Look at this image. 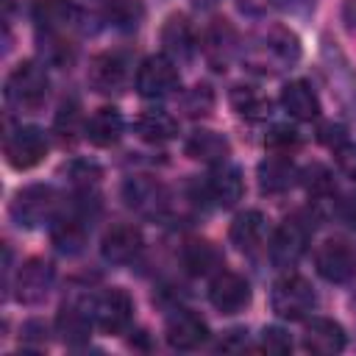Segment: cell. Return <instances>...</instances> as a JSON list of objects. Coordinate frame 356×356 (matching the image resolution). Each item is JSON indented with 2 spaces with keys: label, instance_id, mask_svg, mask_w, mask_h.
Instances as JSON below:
<instances>
[{
  "label": "cell",
  "instance_id": "1",
  "mask_svg": "<svg viewBox=\"0 0 356 356\" xmlns=\"http://www.w3.org/2000/svg\"><path fill=\"white\" fill-rule=\"evenodd\" d=\"M300 58V39L295 31L284 28V25H273L267 28L245 53V61L250 70L259 72H281L295 67Z\"/></svg>",
  "mask_w": 356,
  "mask_h": 356
},
{
  "label": "cell",
  "instance_id": "2",
  "mask_svg": "<svg viewBox=\"0 0 356 356\" xmlns=\"http://www.w3.org/2000/svg\"><path fill=\"white\" fill-rule=\"evenodd\" d=\"M47 89H50V78H47L44 64H39V61H22L6 78V103L14 111L31 114V111H39L44 106Z\"/></svg>",
  "mask_w": 356,
  "mask_h": 356
},
{
  "label": "cell",
  "instance_id": "3",
  "mask_svg": "<svg viewBox=\"0 0 356 356\" xmlns=\"http://www.w3.org/2000/svg\"><path fill=\"white\" fill-rule=\"evenodd\" d=\"M61 209V197L50 184H31L14 195L8 214L19 228H39L44 222H53Z\"/></svg>",
  "mask_w": 356,
  "mask_h": 356
},
{
  "label": "cell",
  "instance_id": "4",
  "mask_svg": "<svg viewBox=\"0 0 356 356\" xmlns=\"http://www.w3.org/2000/svg\"><path fill=\"white\" fill-rule=\"evenodd\" d=\"M320 61H323V72L331 86V95L350 117H356V70H353V64L339 50V44L331 39H323Z\"/></svg>",
  "mask_w": 356,
  "mask_h": 356
},
{
  "label": "cell",
  "instance_id": "5",
  "mask_svg": "<svg viewBox=\"0 0 356 356\" xmlns=\"http://www.w3.org/2000/svg\"><path fill=\"white\" fill-rule=\"evenodd\" d=\"M270 306L281 320H303L306 314L314 312L317 295H314V286L306 278L286 275V278L275 281L273 295H270Z\"/></svg>",
  "mask_w": 356,
  "mask_h": 356
},
{
  "label": "cell",
  "instance_id": "6",
  "mask_svg": "<svg viewBox=\"0 0 356 356\" xmlns=\"http://www.w3.org/2000/svg\"><path fill=\"white\" fill-rule=\"evenodd\" d=\"M181 86V75H178V64L172 58L161 56H147L139 70H136V92L142 97L150 100H164L170 97L175 89Z\"/></svg>",
  "mask_w": 356,
  "mask_h": 356
},
{
  "label": "cell",
  "instance_id": "7",
  "mask_svg": "<svg viewBox=\"0 0 356 356\" xmlns=\"http://www.w3.org/2000/svg\"><path fill=\"white\" fill-rule=\"evenodd\" d=\"M47 147H50L47 145V136L36 125H19V128L8 131L6 134V142H3L6 161L14 170H31V167H36L47 156Z\"/></svg>",
  "mask_w": 356,
  "mask_h": 356
},
{
  "label": "cell",
  "instance_id": "8",
  "mask_svg": "<svg viewBox=\"0 0 356 356\" xmlns=\"http://www.w3.org/2000/svg\"><path fill=\"white\" fill-rule=\"evenodd\" d=\"M306 248H309V225L298 217H289L275 228L270 239V259L278 270H289L300 261Z\"/></svg>",
  "mask_w": 356,
  "mask_h": 356
},
{
  "label": "cell",
  "instance_id": "9",
  "mask_svg": "<svg viewBox=\"0 0 356 356\" xmlns=\"http://www.w3.org/2000/svg\"><path fill=\"white\" fill-rule=\"evenodd\" d=\"M131 78V61L125 53L120 50H108V53H100L92 58L89 64V72H86V81L95 92L100 95H117L125 89Z\"/></svg>",
  "mask_w": 356,
  "mask_h": 356
},
{
  "label": "cell",
  "instance_id": "10",
  "mask_svg": "<svg viewBox=\"0 0 356 356\" xmlns=\"http://www.w3.org/2000/svg\"><path fill=\"white\" fill-rule=\"evenodd\" d=\"M92 323H95V298H78V295L67 298L56 317V328L67 345H83L89 339Z\"/></svg>",
  "mask_w": 356,
  "mask_h": 356
},
{
  "label": "cell",
  "instance_id": "11",
  "mask_svg": "<svg viewBox=\"0 0 356 356\" xmlns=\"http://www.w3.org/2000/svg\"><path fill=\"white\" fill-rule=\"evenodd\" d=\"M122 200L128 209H134L142 217H164L170 209L167 189L153 178H128L122 184Z\"/></svg>",
  "mask_w": 356,
  "mask_h": 356
},
{
  "label": "cell",
  "instance_id": "12",
  "mask_svg": "<svg viewBox=\"0 0 356 356\" xmlns=\"http://www.w3.org/2000/svg\"><path fill=\"white\" fill-rule=\"evenodd\" d=\"M53 281H56V270L50 261L44 259H28L17 278H14V295L19 303H28V306H36L42 303L50 289H53Z\"/></svg>",
  "mask_w": 356,
  "mask_h": 356
},
{
  "label": "cell",
  "instance_id": "13",
  "mask_svg": "<svg viewBox=\"0 0 356 356\" xmlns=\"http://www.w3.org/2000/svg\"><path fill=\"white\" fill-rule=\"evenodd\" d=\"M39 36H67L81 25V3L75 0H39L33 8Z\"/></svg>",
  "mask_w": 356,
  "mask_h": 356
},
{
  "label": "cell",
  "instance_id": "14",
  "mask_svg": "<svg viewBox=\"0 0 356 356\" xmlns=\"http://www.w3.org/2000/svg\"><path fill=\"white\" fill-rule=\"evenodd\" d=\"M209 300L217 312L236 314L250 303V284L239 273L220 270V273H214V278L209 284Z\"/></svg>",
  "mask_w": 356,
  "mask_h": 356
},
{
  "label": "cell",
  "instance_id": "15",
  "mask_svg": "<svg viewBox=\"0 0 356 356\" xmlns=\"http://www.w3.org/2000/svg\"><path fill=\"white\" fill-rule=\"evenodd\" d=\"M314 264L328 284H348L356 275V253L348 242H339V239L323 242L317 248Z\"/></svg>",
  "mask_w": 356,
  "mask_h": 356
},
{
  "label": "cell",
  "instance_id": "16",
  "mask_svg": "<svg viewBox=\"0 0 356 356\" xmlns=\"http://www.w3.org/2000/svg\"><path fill=\"white\" fill-rule=\"evenodd\" d=\"M203 195L220 206V209H231L236 206V200H242L245 195V178H242V170L222 161V164H214V170L209 172L206 184H203Z\"/></svg>",
  "mask_w": 356,
  "mask_h": 356
},
{
  "label": "cell",
  "instance_id": "17",
  "mask_svg": "<svg viewBox=\"0 0 356 356\" xmlns=\"http://www.w3.org/2000/svg\"><path fill=\"white\" fill-rule=\"evenodd\" d=\"M134 317V300L125 289H106L95 298V323L106 334H122L131 325Z\"/></svg>",
  "mask_w": 356,
  "mask_h": 356
},
{
  "label": "cell",
  "instance_id": "18",
  "mask_svg": "<svg viewBox=\"0 0 356 356\" xmlns=\"http://www.w3.org/2000/svg\"><path fill=\"white\" fill-rule=\"evenodd\" d=\"M164 334H167V342L175 350H195L209 339V325L200 314H195L189 309H175L167 317Z\"/></svg>",
  "mask_w": 356,
  "mask_h": 356
},
{
  "label": "cell",
  "instance_id": "19",
  "mask_svg": "<svg viewBox=\"0 0 356 356\" xmlns=\"http://www.w3.org/2000/svg\"><path fill=\"white\" fill-rule=\"evenodd\" d=\"M161 44H164V56L172 58L175 64L192 61L195 50L200 47L197 39H195V31H192V25L184 14L167 17V22L161 25Z\"/></svg>",
  "mask_w": 356,
  "mask_h": 356
},
{
  "label": "cell",
  "instance_id": "20",
  "mask_svg": "<svg viewBox=\"0 0 356 356\" xmlns=\"http://www.w3.org/2000/svg\"><path fill=\"white\" fill-rule=\"evenodd\" d=\"M139 250H142V231L131 222H120L108 228L100 242V256L108 264H128L139 256Z\"/></svg>",
  "mask_w": 356,
  "mask_h": 356
},
{
  "label": "cell",
  "instance_id": "21",
  "mask_svg": "<svg viewBox=\"0 0 356 356\" xmlns=\"http://www.w3.org/2000/svg\"><path fill=\"white\" fill-rule=\"evenodd\" d=\"M256 175H259V189L264 195H284L295 186V181L300 178V170L295 167L289 153H275L259 164Z\"/></svg>",
  "mask_w": 356,
  "mask_h": 356
},
{
  "label": "cell",
  "instance_id": "22",
  "mask_svg": "<svg viewBox=\"0 0 356 356\" xmlns=\"http://www.w3.org/2000/svg\"><path fill=\"white\" fill-rule=\"evenodd\" d=\"M303 348L320 356L339 353L345 348V328L331 317H312L303 328Z\"/></svg>",
  "mask_w": 356,
  "mask_h": 356
},
{
  "label": "cell",
  "instance_id": "23",
  "mask_svg": "<svg viewBox=\"0 0 356 356\" xmlns=\"http://www.w3.org/2000/svg\"><path fill=\"white\" fill-rule=\"evenodd\" d=\"M264 236H267V217L261 211H256V209H248V211L236 214L234 222H231V228H228L231 245H236L242 253L259 250L261 242H264Z\"/></svg>",
  "mask_w": 356,
  "mask_h": 356
},
{
  "label": "cell",
  "instance_id": "24",
  "mask_svg": "<svg viewBox=\"0 0 356 356\" xmlns=\"http://www.w3.org/2000/svg\"><path fill=\"white\" fill-rule=\"evenodd\" d=\"M186 156L195 159V161H203V164H222L228 161V153H231V145L222 134L217 131H209V128H200V131H192L186 145H184Z\"/></svg>",
  "mask_w": 356,
  "mask_h": 356
},
{
  "label": "cell",
  "instance_id": "25",
  "mask_svg": "<svg viewBox=\"0 0 356 356\" xmlns=\"http://www.w3.org/2000/svg\"><path fill=\"white\" fill-rule=\"evenodd\" d=\"M200 47H203V56L214 64V70H222L236 53V33L225 19H214V25H209L203 33Z\"/></svg>",
  "mask_w": 356,
  "mask_h": 356
},
{
  "label": "cell",
  "instance_id": "26",
  "mask_svg": "<svg viewBox=\"0 0 356 356\" xmlns=\"http://www.w3.org/2000/svg\"><path fill=\"white\" fill-rule=\"evenodd\" d=\"M281 106L292 120L300 122H312L320 114V100L314 95V89L306 81H289L281 89Z\"/></svg>",
  "mask_w": 356,
  "mask_h": 356
},
{
  "label": "cell",
  "instance_id": "27",
  "mask_svg": "<svg viewBox=\"0 0 356 356\" xmlns=\"http://www.w3.org/2000/svg\"><path fill=\"white\" fill-rule=\"evenodd\" d=\"M122 131H125V122H122V114H120L114 106L97 108V111L86 120V125H83L86 139H89L92 145H97V147H111V145H117L120 136H122Z\"/></svg>",
  "mask_w": 356,
  "mask_h": 356
},
{
  "label": "cell",
  "instance_id": "28",
  "mask_svg": "<svg viewBox=\"0 0 356 356\" xmlns=\"http://www.w3.org/2000/svg\"><path fill=\"white\" fill-rule=\"evenodd\" d=\"M145 19L142 0H100V22L120 31L134 33Z\"/></svg>",
  "mask_w": 356,
  "mask_h": 356
},
{
  "label": "cell",
  "instance_id": "29",
  "mask_svg": "<svg viewBox=\"0 0 356 356\" xmlns=\"http://www.w3.org/2000/svg\"><path fill=\"white\" fill-rule=\"evenodd\" d=\"M181 261L192 275H211L222 270V253L206 239H189L181 250Z\"/></svg>",
  "mask_w": 356,
  "mask_h": 356
},
{
  "label": "cell",
  "instance_id": "30",
  "mask_svg": "<svg viewBox=\"0 0 356 356\" xmlns=\"http://www.w3.org/2000/svg\"><path fill=\"white\" fill-rule=\"evenodd\" d=\"M134 131L139 139H145L150 145H161L178 134V122L167 111H142L134 122Z\"/></svg>",
  "mask_w": 356,
  "mask_h": 356
},
{
  "label": "cell",
  "instance_id": "31",
  "mask_svg": "<svg viewBox=\"0 0 356 356\" xmlns=\"http://www.w3.org/2000/svg\"><path fill=\"white\" fill-rule=\"evenodd\" d=\"M231 106L236 108V114L239 117H245V120H267L270 117V108H273V103H270V97H264L259 89H253V86H234L231 89Z\"/></svg>",
  "mask_w": 356,
  "mask_h": 356
},
{
  "label": "cell",
  "instance_id": "32",
  "mask_svg": "<svg viewBox=\"0 0 356 356\" xmlns=\"http://www.w3.org/2000/svg\"><path fill=\"white\" fill-rule=\"evenodd\" d=\"M64 175L70 178V184L75 186V192H95L97 181H100V167L89 159H72L67 167H64Z\"/></svg>",
  "mask_w": 356,
  "mask_h": 356
},
{
  "label": "cell",
  "instance_id": "33",
  "mask_svg": "<svg viewBox=\"0 0 356 356\" xmlns=\"http://www.w3.org/2000/svg\"><path fill=\"white\" fill-rule=\"evenodd\" d=\"M300 178H303L306 192H309L317 203H323V200H334V178H331V172H328L323 164H312V167H306V170L300 172Z\"/></svg>",
  "mask_w": 356,
  "mask_h": 356
},
{
  "label": "cell",
  "instance_id": "34",
  "mask_svg": "<svg viewBox=\"0 0 356 356\" xmlns=\"http://www.w3.org/2000/svg\"><path fill=\"white\" fill-rule=\"evenodd\" d=\"M78 122H81V103H78L75 97H70V100L61 103L53 128H56V134L67 142V139H72V134H78Z\"/></svg>",
  "mask_w": 356,
  "mask_h": 356
},
{
  "label": "cell",
  "instance_id": "35",
  "mask_svg": "<svg viewBox=\"0 0 356 356\" xmlns=\"http://www.w3.org/2000/svg\"><path fill=\"white\" fill-rule=\"evenodd\" d=\"M211 108H214V92H211V86L197 83V86H192L184 95V111L189 117H206Z\"/></svg>",
  "mask_w": 356,
  "mask_h": 356
},
{
  "label": "cell",
  "instance_id": "36",
  "mask_svg": "<svg viewBox=\"0 0 356 356\" xmlns=\"http://www.w3.org/2000/svg\"><path fill=\"white\" fill-rule=\"evenodd\" d=\"M264 145L270 150H275V153H289V150H295L300 145V134L295 128H289V125H275L264 136Z\"/></svg>",
  "mask_w": 356,
  "mask_h": 356
},
{
  "label": "cell",
  "instance_id": "37",
  "mask_svg": "<svg viewBox=\"0 0 356 356\" xmlns=\"http://www.w3.org/2000/svg\"><path fill=\"white\" fill-rule=\"evenodd\" d=\"M259 348L267 350V353L281 356V353H289V350H292V337H289L284 328H278V325H267V328L261 331Z\"/></svg>",
  "mask_w": 356,
  "mask_h": 356
},
{
  "label": "cell",
  "instance_id": "38",
  "mask_svg": "<svg viewBox=\"0 0 356 356\" xmlns=\"http://www.w3.org/2000/svg\"><path fill=\"white\" fill-rule=\"evenodd\" d=\"M334 161H337V167H339L342 175H348V178L356 181V142H350V139L339 142L334 147Z\"/></svg>",
  "mask_w": 356,
  "mask_h": 356
},
{
  "label": "cell",
  "instance_id": "39",
  "mask_svg": "<svg viewBox=\"0 0 356 356\" xmlns=\"http://www.w3.org/2000/svg\"><path fill=\"white\" fill-rule=\"evenodd\" d=\"M284 6H286V0H239V8L250 17H267Z\"/></svg>",
  "mask_w": 356,
  "mask_h": 356
},
{
  "label": "cell",
  "instance_id": "40",
  "mask_svg": "<svg viewBox=\"0 0 356 356\" xmlns=\"http://www.w3.org/2000/svg\"><path fill=\"white\" fill-rule=\"evenodd\" d=\"M320 142H325V145L334 150L339 142H345V128H342L339 122H325V125H320Z\"/></svg>",
  "mask_w": 356,
  "mask_h": 356
},
{
  "label": "cell",
  "instance_id": "41",
  "mask_svg": "<svg viewBox=\"0 0 356 356\" xmlns=\"http://www.w3.org/2000/svg\"><path fill=\"white\" fill-rule=\"evenodd\" d=\"M337 217L345 220L348 225H356V195H348L337 200Z\"/></svg>",
  "mask_w": 356,
  "mask_h": 356
},
{
  "label": "cell",
  "instance_id": "42",
  "mask_svg": "<svg viewBox=\"0 0 356 356\" xmlns=\"http://www.w3.org/2000/svg\"><path fill=\"white\" fill-rule=\"evenodd\" d=\"M245 334H248V331H239V328H236V331H228V337L220 339L217 348H220V350H245V348H248V337H245Z\"/></svg>",
  "mask_w": 356,
  "mask_h": 356
},
{
  "label": "cell",
  "instance_id": "43",
  "mask_svg": "<svg viewBox=\"0 0 356 356\" xmlns=\"http://www.w3.org/2000/svg\"><path fill=\"white\" fill-rule=\"evenodd\" d=\"M22 334H25V339H39V342H44L47 337V325L44 323H39V320H31V323H25V328H22Z\"/></svg>",
  "mask_w": 356,
  "mask_h": 356
},
{
  "label": "cell",
  "instance_id": "44",
  "mask_svg": "<svg viewBox=\"0 0 356 356\" xmlns=\"http://www.w3.org/2000/svg\"><path fill=\"white\" fill-rule=\"evenodd\" d=\"M342 19H345V25H348L350 31H356V0H345V6H342Z\"/></svg>",
  "mask_w": 356,
  "mask_h": 356
},
{
  "label": "cell",
  "instance_id": "45",
  "mask_svg": "<svg viewBox=\"0 0 356 356\" xmlns=\"http://www.w3.org/2000/svg\"><path fill=\"white\" fill-rule=\"evenodd\" d=\"M217 3H220V0H192L195 8H214Z\"/></svg>",
  "mask_w": 356,
  "mask_h": 356
}]
</instances>
